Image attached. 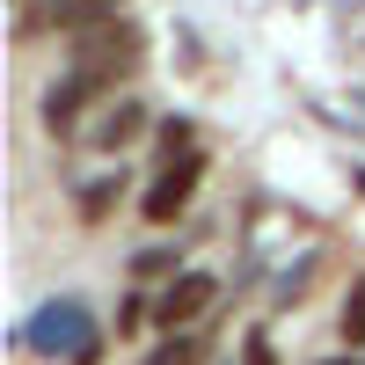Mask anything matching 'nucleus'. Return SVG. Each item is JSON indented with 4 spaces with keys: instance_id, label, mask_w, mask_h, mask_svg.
<instances>
[{
    "instance_id": "obj_3",
    "label": "nucleus",
    "mask_w": 365,
    "mask_h": 365,
    "mask_svg": "<svg viewBox=\"0 0 365 365\" xmlns=\"http://www.w3.org/2000/svg\"><path fill=\"white\" fill-rule=\"evenodd\" d=\"M110 81H117V73H103V66H73V73L44 96V125H51V132H73V125H81V103L110 96Z\"/></svg>"
},
{
    "instance_id": "obj_5",
    "label": "nucleus",
    "mask_w": 365,
    "mask_h": 365,
    "mask_svg": "<svg viewBox=\"0 0 365 365\" xmlns=\"http://www.w3.org/2000/svg\"><path fill=\"white\" fill-rule=\"evenodd\" d=\"M139 132H146V103L117 96V103H103V117H96V132H88V139H96L103 154H117V146H132Z\"/></svg>"
},
{
    "instance_id": "obj_9",
    "label": "nucleus",
    "mask_w": 365,
    "mask_h": 365,
    "mask_svg": "<svg viewBox=\"0 0 365 365\" xmlns=\"http://www.w3.org/2000/svg\"><path fill=\"white\" fill-rule=\"evenodd\" d=\"M336 329H344V344H365V278L351 285V299H344V322H336Z\"/></svg>"
},
{
    "instance_id": "obj_7",
    "label": "nucleus",
    "mask_w": 365,
    "mask_h": 365,
    "mask_svg": "<svg viewBox=\"0 0 365 365\" xmlns=\"http://www.w3.org/2000/svg\"><path fill=\"white\" fill-rule=\"evenodd\" d=\"M205 358V336H190V329H182V336H168L161 351H146V365H197Z\"/></svg>"
},
{
    "instance_id": "obj_11",
    "label": "nucleus",
    "mask_w": 365,
    "mask_h": 365,
    "mask_svg": "<svg viewBox=\"0 0 365 365\" xmlns=\"http://www.w3.org/2000/svg\"><path fill=\"white\" fill-rule=\"evenodd\" d=\"M241 365H278V351H270V336H249V344H241Z\"/></svg>"
},
{
    "instance_id": "obj_10",
    "label": "nucleus",
    "mask_w": 365,
    "mask_h": 365,
    "mask_svg": "<svg viewBox=\"0 0 365 365\" xmlns=\"http://www.w3.org/2000/svg\"><path fill=\"white\" fill-rule=\"evenodd\" d=\"M117 190H125V175H110V182H96V190L81 197V212H88V220H103V212L117 205Z\"/></svg>"
},
{
    "instance_id": "obj_4",
    "label": "nucleus",
    "mask_w": 365,
    "mask_h": 365,
    "mask_svg": "<svg viewBox=\"0 0 365 365\" xmlns=\"http://www.w3.org/2000/svg\"><path fill=\"white\" fill-rule=\"evenodd\" d=\"M212 292H220V285H212L205 270H182V278H168V285H161V299H154V322L168 329V336H182V329H190V322L212 307Z\"/></svg>"
},
{
    "instance_id": "obj_8",
    "label": "nucleus",
    "mask_w": 365,
    "mask_h": 365,
    "mask_svg": "<svg viewBox=\"0 0 365 365\" xmlns=\"http://www.w3.org/2000/svg\"><path fill=\"white\" fill-rule=\"evenodd\" d=\"M132 278H182V270H175V249H139V256H132Z\"/></svg>"
},
{
    "instance_id": "obj_12",
    "label": "nucleus",
    "mask_w": 365,
    "mask_h": 365,
    "mask_svg": "<svg viewBox=\"0 0 365 365\" xmlns=\"http://www.w3.org/2000/svg\"><path fill=\"white\" fill-rule=\"evenodd\" d=\"M322 365H351V358H322Z\"/></svg>"
},
{
    "instance_id": "obj_1",
    "label": "nucleus",
    "mask_w": 365,
    "mask_h": 365,
    "mask_svg": "<svg viewBox=\"0 0 365 365\" xmlns=\"http://www.w3.org/2000/svg\"><path fill=\"white\" fill-rule=\"evenodd\" d=\"M15 344L44 351V358H73V365H96L103 358V336H96V322H88L81 299H44V307L15 329Z\"/></svg>"
},
{
    "instance_id": "obj_2",
    "label": "nucleus",
    "mask_w": 365,
    "mask_h": 365,
    "mask_svg": "<svg viewBox=\"0 0 365 365\" xmlns=\"http://www.w3.org/2000/svg\"><path fill=\"white\" fill-rule=\"evenodd\" d=\"M197 182H205V146H190V154H168V168H161V182L146 190V220L154 227H168L182 205L197 197Z\"/></svg>"
},
{
    "instance_id": "obj_6",
    "label": "nucleus",
    "mask_w": 365,
    "mask_h": 365,
    "mask_svg": "<svg viewBox=\"0 0 365 365\" xmlns=\"http://www.w3.org/2000/svg\"><path fill=\"white\" fill-rule=\"evenodd\" d=\"M51 22L66 37H96V29L117 22V0H51Z\"/></svg>"
}]
</instances>
